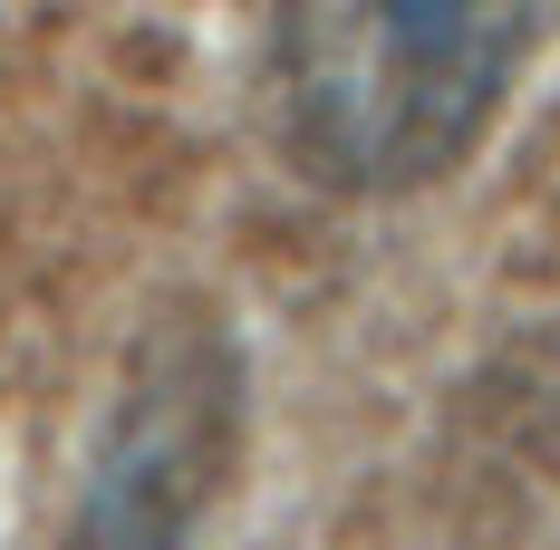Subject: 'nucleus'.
Masks as SVG:
<instances>
[{"instance_id":"1","label":"nucleus","mask_w":560,"mask_h":550,"mask_svg":"<svg viewBox=\"0 0 560 550\" xmlns=\"http://www.w3.org/2000/svg\"><path fill=\"white\" fill-rule=\"evenodd\" d=\"M551 0H280L271 126L319 194L445 184L512 107Z\"/></svg>"},{"instance_id":"2","label":"nucleus","mask_w":560,"mask_h":550,"mask_svg":"<svg viewBox=\"0 0 560 550\" xmlns=\"http://www.w3.org/2000/svg\"><path fill=\"white\" fill-rule=\"evenodd\" d=\"M242 444V358L213 309H184L126 358L107 425L88 444V483L68 550H194L203 512L223 502Z\"/></svg>"}]
</instances>
